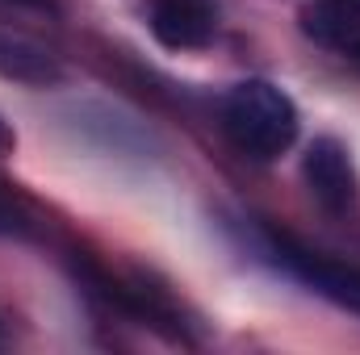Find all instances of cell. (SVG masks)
Wrapping results in <instances>:
<instances>
[{"label": "cell", "mask_w": 360, "mask_h": 355, "mask_svg": "<svg viewBox=\"0 0 360 355\" xmlns=\"http://www.w3.org/2000/svg\"><path fill=\"white\" fill-rule=\"evenodd\" d=\"M218 126H222L226 142L243 159L272 163L297 142L302 117H297L293 96L281 84H272V80H239L218 100Z\"/></svg>", "instance_id": "cell-1"}, {"label": "cell", "mask_w": 360, "mask_h": 355, "mask_svg": "<svg viewBox=\"0 0 360 355\" xmlns=\"http://www.w3.org/2000/svg\"><path fill=\"white\" fill-rule=\"evenodd\" d=\"M63 126L76 134V142L92 147L96 155H109V159H130V163H151L160 155V138L155 130L126 113L122 105H109V100H76L63 109Z\"/></svg>", "instance_id": "cell-2"}, {"label": "cell", "mask_w": 360, "mask_h": 355, "mask_svg": "<svg viewBox=\"0 0 360 355\" xmlns=\"http://www.w3.org/2000/svg\"><path fill=\"white\" fill-rule=\"evenodd\" d=\"M260 251L285 276L302 280L310 293L327 297L331 305H340V309H348V314L360 318V267L344 264V260H331V255L306 247L302 239L285 234V230H264V247Z\"/></svg>", "instance_id": "cell-3"}, {"label": "cell", "mask_w": 360, "mask_h": 355, "mask_svg": "<svg viewBox=\"0 0 360 355\" xmlns=\"http://www.w3.org/2000/svg\"><path fill=\"white\" fill-rule=\"evenodd\" d=\"M302 180H306L310 196L319 201V209H327V213L356 209V201H360L356 163H352V151L335 134H323V138H314L306 147V155H302Z\"/></svg>", "instance_id": "cell-4"}, {"label": "cell", "mask_w": 360, "mask_h": 355, "mask_svg": "<svg viewBox=\"0 0 360 355\" xmlns=\"http://www.w3.org/2000/svg\"><path fill=\"white\" fill-rule=\"evenodd\" d=\"M151 34L168 51H205L218 34L214 0H151Z\"/></svg>", "instance_id": "cell-5"}, {"label": "cell", "mask_w": 360, "mask_h": 355, "mask_svg": "<svg viewBox=\"0 0 360 355\" xmlns=\"http://www.w3.org/2000/svg\"><path fill=\"white\" fill-rule=\"evenodd\" d=\"M0 80L25 84V88H55L68 80V67L38 38L17 34V29H0Z\"/></svg>", "instance_id": "cell-6"}, {"label": "cell", "mask_w": 360, "mask_h": 355, "mask_svg": "<svg viewBox=\"0 0 360 355\" xmlns=\"http://www.w3.org/2000/svg\"><path fill=\"white\" fill-rule=\"evenodd\" d=\"M297 25L314 46L348 55L360 38V0H306Z\"/></svg>", "instance_id": "cell-7"}, {"label": "cell", "mask_w": 360, "mask_h": 355, "mask_svg": "<svg viewBox=\"0 0 360 355\" xmlns=\"http://www.w3.org/2000/svg\"><path fill=\"white\" fill-rule=\"evenodd\" d=\"M38 226H42V222H38L34 205H30L13 184L0 180V239H34Z\"/></svg>", "instance_id": "cell-8"}, {"label": "cell", "mask_w": 360, "mask_h": 355, "mask_svg": "<svg viewBox=\"0 0 360 355\" xmlns=\"http://www.w3.org/2000/svg\"><path fill=\"white\" fill-rule=\"evenodd\" d=\"M13 147H17V134H13V130H8V121L0 117V155H8Z\"/></svg>", "instance_id": "cell-9"}, {"label": "cell", "mask_w": 360, "mask_h": 355, "mask_svg": "<svg viewBox=\"0 0 360 355\" xmlns=\"http://www.w3.org/2000/svg\"><path fill=\"white\" fill-rule=\"evenodd\" d=\"M8 4H21V8H38V13H51L55 0H8Z\"/></svg>", "instance_id": "cell-10"}, {"label": "cell", "mask_w": 360, "mask_h": 355, "mask_svg": "<svg viewBox=\"0 0 360 355\" xmlns=\"http://www.w3.org/2000/svg\"><path fill=\"white\" fill-rule=\"evenodd\" d=\"M344 59H352V63H356V67H360V38H356V46H352V51H348Z\"/></svg>", "instance_id": "cell-11"}, {"label": "cell", "mask_w": 360, "mask_h": 355, "mask_svg": "<svg viewBox=\"0 0 360 355\" xmlns=\"http://www.w3.org/2000/svg\"><path fill=\"white\" fill-rule=\"evenodd\" d=\"M0 343H4V318H0Z\"/></svg>", "instance_id": "cell-12"}]
</instances>
